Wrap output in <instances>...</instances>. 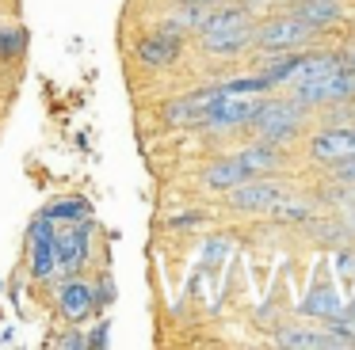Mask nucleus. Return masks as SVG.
<instances>
[{
  "mask_svg": "<svg viewBox=\"0 0 355 350\" xmlns=\"http://www.w3.org/2000/svg\"><path fill=\"white\" fill-rule=\"evenodd\" d=\"M279 347H302V350H329L340 347L336 331H317V327H283L275 335Z\"/></svg>",
  "mask_w": 355,
  "mask_h": 350,
  "instance_id": "nucleus-14",
  "label": "nucleus"
},
{
  "mask_svg": "<svg viewBox=\"0 0 355 350\" xmlns=\"http://www.w3.org/2000/svg\"><path fill=\"white\" fill-rule=\"evenodd\" d=\"M195 4H207V8H214V4H218V0H195Z\"/></svg>",
  "mask_w": 355,
  "mask_h": 350,
  "instance_id": "nucleus-24",
  "label": "nucleus"
},
{
  "mask_svg": "<svg viewBox=\"0 0 355 350\" xmlns=\"http://www.w3.org/2000/svg\"><path fill=\"white\" fill-rule=\"evenodd\" d=\"M195 225H202V213L199 210H184L180 217L168 221V228H195Z\"/></svg>",
  "mask_w": 355,
  "mask_h": 350,
  "instance_id": "nucleus-22",
  "label": "nucleus"
},
{
  "mask_svg": "<svg viewBox=\"0 0 355 350\" xmlns=\"http://www.w3.org/2000/svg\"><path fill=\"white\" fill-rule=\"evenodd\" d=\"M256 107H260V95H218L214 103L202 114V126L207 129H241L252 122Z\"/></svg>",
  "mask_w": 355,
  "mask_h": 350,
  "instance_id": "nucleus-9",
  "label": "nucleus"
},
{
  "mask_svg": "<svg viewBox=\"0 0 355 350\" xmlns=\"http://www.w3.org/2000/svg\"><path fill=\"white\" fill-rule=\"evenodd\" d=\"M27 53V30L19 23H0V65H12Z\"/></svg>",
  "mask_w": 355,
  "mask_h": 350,
  "instance_id": "nucleus-17",
  "label": "nucleus"
},
{
  "mask_svg": "<svg viewBox=\"0 0 355 350\" xmlns=\"http://www.w3.org/2000/svg\"><path fill=\"white\" fill-rule=\"evenodd\" d=\"M344 65H347V68H352V73H355V50H352V53H344Z\"/></svg>",
  "mask_w": 355,
  "mask_h": 350,
  "instance_id": "nucleus-23",
  "label": "nucleus"
},
{
  "mask_svg": "<svg viewBox=\"0 0 355 350\" xmlns=\"http://www.w3.org/2000/svg\"><path fill=\"white\" fill-rule=\"evenodd\" d=\"M291 99H294V103H302L306 111H309V107L347 103V99H355V73L344 65V57H340L336 65L324 68V73L306 76V80H294L291 84Z\"/></svg>",
  "mask_w": 355,
  "mask_h": 350,
  "instance_id": "nucleus-2",
  "label": "nucleus"
},
{
  "mask_svg": "<svg viewBox=\"0 0 355 350\" xmlns=\"http://www.w3.org/2000/svg\"><path fill=\"white\" fill-rule=\"evenodd\" d=\"M317 27H309L306 19H298L294 12H279V15H268L263 23H256L252 30V46L268 53H279V50H302L306 42H313Z\"/></svg>",
  "mask_w": 355,
  "mask_h": 350,
  "instance_id": "nucleus-4",
  "label": "nucleus"
},
{
  "mask_svg": "<svg viewBox=\"0 0 355 350\" xmlns=\"http://www.w3.org/2000/svg\"><path fill=\"white\" fill-rule=\"evenodd\" d=\"M245 179H256V175L248 172V164L241 160V152L207 164V167H202V175H199L202 187H207V190H222V194H225V190H233L237 183H245Z\"/></svg>",
  "mask_w": 355,
  "mask_h": 350,
  "instance_id": "nucleus-12",
  "label": "nucleus"
},
{
  "mask_svg": "<svg viewBox=\"0 0 355 350\" xmlns=\"http://www.w3.org/2000/svg\"><path fill=\"white\" fill-rule=\"evenodd\" d=\"M92 232H96V217H92V221H73V225L58 228V240H54L58 274H65V278H77V274L88 270V263H92V255H96Z\"/></svg>",
  "mask_w": 355,
  "mask_h": 350,
  "instance_id": "nucleus-5",
  "label": "nucleus"
},
{
  "mask_svg": "<svg viewBox=\"0 0 355 350\" xmlns=\"http://www.w3.org/2000/svg\"><path fill=\"white\" fill-rule=\"evenodd\" d=\"M302 118H306V107L294 103L291 95H286V99H260V107H256L248 129H252L260 141L283 145V141H291V137L298 133Z\"/></svg>",
  "mask_w": 355,
  "mask_h": 350,
  "instance_id": "nucleus-3",
  "label": "nucleus"
},
{
  "mask_svg": "<svg viewBox=\"0 0 355 350\" xmlns=\"http://www.w3.org/2000/svg\"><path fill=\"white\" fill-rule=\"evenodd\" d=\"M180 53H184V30L172 27L168 19L161 23V27H149L146 35H138V42H134V61H138L141 68H168L180 61Z\"/></svg>",
  "mask_w": 355,
  "mask_h": 350,
  "instance_id": "nucleus-6",
  "label": "nucleus"
},
{
  "mask_svg": "<svg viewBox=\"0 0 355 350\" xmlns=\"http://www.w3.org/2000/svg\"><path fill=\"white\" fill-rule=\"evenodd\" d=\"M302 312H309V316H329V320H344L347 308L340 304V297L332 293L329 286H317L313 293L302 301Z\"/></svg>",
  "mask_w": 355,
  "mask_h": 350,
  "instance_id": "nucleus-16",
  "label": "nucleus"
},
{
  "mask_svg": "<svg viewBox=\"0 0 355 350\" xmlns=\"http://www.w3.org/2000/svg\"><path fill=\"white\" fill-rule=\"evenodd\" d=\"M54 240H58V225L39 217L27 225V274L31 282H54L58 278V251H54Z\"/></svg>",
  "mask_w": 355,
  "mask_h": 350,
  "instance_id": "nucleus-7",
  "label": "nucleus"
},
{
  "mask_svg": "<svg viewBox=\"0 0 355 350\" xmlns=\"http://www.w3.org/2000/svg\"><path fill=\"white\" fill-rule=\"evenodd\" d=\"M39 213L46 221H54V225H73V221H92L96 205L88 202L85 194H62V198H54V202H46Z\"/></svg>",
  "mask_w": 355,
  "mask_h": 350,
  "instance_id": "nucleus-13",
  "label": "nucleus"
},
{
  "mask_svg": "<svg viewBox=\"0 0 355 350\" xmlns=\"http://www.w3.org/2000/svg\"><path fill=\"white\" fill-rule=\"evenodd\" d=\"M58 347L62 350H85V331H80V324H69V331H65V339H58Z\"/></svg>",
  "mask_w": 355,
  "mask_h": 350,
  "instance_id": "nucleus-20",
  "label": "nucleus"
},
{
  "mask_svg": "<svg viewBox=\"0 0 355 350\" xmlns=\"http://www.w3.org/2000/svg\"><path fill=\"white\" fill-rule=\"evenodd\" d=\"M252 30H256V19H252L248 8H241V4L210 8V15L199 27V42H202V50L214 53V57H237L241 50L252 46Z\"/></svg>",
  "mask_w": 355,
  "mask_h": 350,
  "instance_id": "nucleus-1",
  "label": "nucleus"
},
{
  "mask_svg": "<svg viewBox=\"0 0 355 350\" xmlns=\"http://www.w3.org/2000/svg\"><path fill=\"white\" fill-rule=\"evenodd\" d=\"M309 156L321 164H340V160L355 156V126H332L309 141Z\"/></svg>",
  "mask_w": 355,
  "mask_h": 350,
  "instance_id": "nucleus-11",
  "label": "nucleus"
},
{
  "mask_svg": "<svg viewBox=\"0 0 355 350\" xmlns=\"http://www.w3.org/2000/svg\"><path fill=\"white\" fill-rule=\"evenodd\" d=\"M286 12H294L298 19H306L309 27H329L332 19L340 15V0H291Z\"/></svg>",
  "mask_w": 355,
  "mask_h": 350,
  "instance_id": "nucleus-15",
  "label": "nucleus"
},
{
  "mask_svg": "<svg viewBox=\"0 0 355 350\" xmlns=\"http://www.w3.org/2000/svg\"><path fill=\"white\" fill-rule=\"evenodd\" d=\"M283 198H286V190L279 187V183H268L263 175L260 179H245L233 190H225V202L237 213H271Z\"/></svg>",
  "mask_w": 355,
  "mask_h": 350,
  "instance_id": "nucleus-8",
  "label": "nucleus"
},
{
  "mask_svg": "<svg viewBox=\"0 0 355 350\" xmlns=\"http://www.w3.org/2000/svg\"><path fill=\"white\" fill-rule=\"evenodd\" d=\"M85 347H92V350H100V347L107 350V347H111V320H107V316H103L100 324L92 327V331H85Z\"/></svg>",
  "mask_w": 355,
  "mask_h": 350,
  "instance_id": "nucleus-19",
  "label": "nucleus"
},
{
  "mask_svg": "<svg viewBox=\"0 0 355 350\" xmlns=\"http://www.w3.org/2000/svg\"><path fill=\"white\" fill-rule=\"evenodd\" d=\"M92 293H96V316H103V308H111L115 304V278L111 274H100V282L92 286Z\"/></svg>",
  "mask_w": 355,
  "mask_h": 350,
  "instance_id": "nucleus-18",
  "label": "nucleus"
},
{
  "mask_svg": "<svg viewBox=\"0 0 355 350\" xmlns=\"http://www.w3.org/2000/svg\"><path fill=\"white\" fill-rule=\"evenodd\" d=\"M332 175H336L340 183H347V187H355V156H352V160H340V164H332Z\"/></svg>",
  "mask_w": 355,
  "mask_h": 350,
  "instance_id": "nucleus-21",
  "label": "nucleus"
},
{
  "mask_svg": "<svg viewBox=\"0 0 355 350\" xmlns=\"http://www.w3.org/2000/svg\"><path fill=\"white\" fill-rule=\"evenodd\" d=\"M58 316L65 320V324H85V320L96 316V293H92V282H85V274H77V278H65L62 286H58Z\"/></svg>",
  "mask_w": 355,
  "mask_h": 350,
  "instance_id": "nucleus-10",
  "label": "nucleus"
},
{
  "mask_svg": "<svg viewBox=\"0 0 355 350\" xmlns=\"http://www.w3.org/2000/svg\"><path fill=\"white\" fill-rule=\"evenodd\" d=\"M286 4H291V0H283V8H286Z\"/></svg>",
  "mask_w": 355,
  "mask_h": 350,
  "instance_id": "nucleus-25",
  "label": "nucleus"
}]
</instances>
